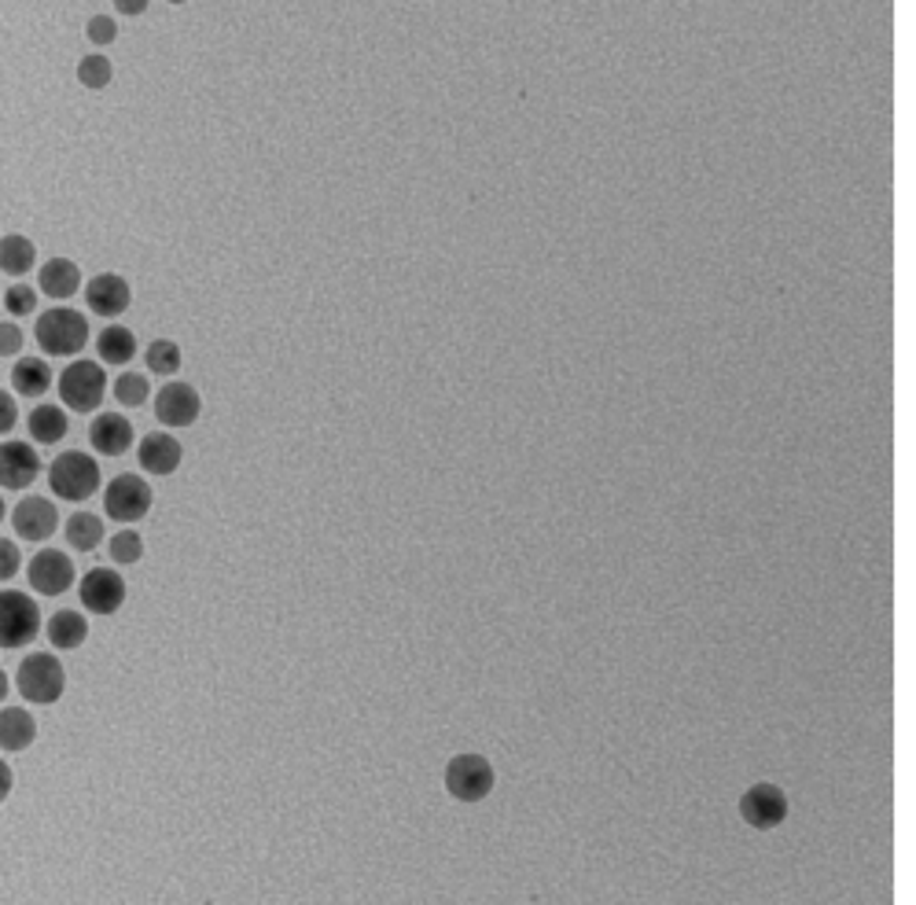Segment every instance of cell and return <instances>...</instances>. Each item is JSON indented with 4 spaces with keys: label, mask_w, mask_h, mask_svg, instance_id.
Returning a JSON list of instances; mask_svg holds the SVG:
<instances>
[{
    "label": "cell",
    "mask_w": 916,
    "mask_h": 905,
    "mask_svg": "<svg viewBox=\"0 0 916 905\" xmlns=\"http://www.w3.org/2000/svg\"><path fill=\"white\" fill-rule=\"evenodd\" d=\"M15 685H19V692H23L30 703H41V707H48V703H56L63 696V685H67V678H63V667H59L56 656H48V651H37V656H26L23 659Z\"/></svg>",
    "instance_id": "obj_4"
},
{
    "label": "cell",
    "mask_w": 916,
    "mask_h": 905,
    "mask_svg": "<svg viewBox=\"0 0 916 905\" xmlns=\"http://www.w3.org/2000/svg\"><path fill=\"white\" fill-rule=\"evenodd\" d=\"M152 509V487L141 476H119L103 493V512L119 523H136Z\"/></svg>",
    "instance_id": "obj_7"
},
{
    "label": "cell",
    "mask_w": 916,
    "mask_h": 905,
    "mask_svg": "<svg viewBox=\"0 0 916 905\" xmlns=\"http://www.w3.org/2000/svg\"><path fill=\"white\" fill-rule=\"evenodd\" d=\"M78 596H81V604H86L89 612L114 615L122 607V600H125V582L114 571H108V567H97V571H89L86 582L78 585Z\"/></svg>",
    "instance_id": "obj_10"
},
{
    "label": "cell",
    "mask_w": 916,
    "mask_h": 905,
    "mask_svg": "<svg viewBox=\"0 0 916 905\" xmlns=\"http://www.w3.org/2000/svg\"><path fill=\"white\" fill-rule=\"evenodd\" d=\"M8 792H12V770H8V766L0 762V803L8 798Z\"/></svg>",
    "instance_id": "obj_34"
},
{
    "label": "cell",
    "mask_w": 916,
    "mask_h": 905,
    "mask_svg": "<svg viewBox=\"0 0 916 905\" xmlns=\"http://www.w3.org/2000/svg\"><path fill=\"white\" fill-rule=\"evenodd\" d=\"M89 442L103 457H119L133 446V424L122 413H100L89 427Z\"/></svg>",
    "instance_id": "obj_15"
},
{
    "label": "cell",
    "mask_w": 916,
    "mask_h": 905,
    "mask_svg": "<svg viewBox=\"0 0 916 905\" xmlns=\"http://www.w3.org/2000/svg\"><path fill=\"white\" fill-rule=\"evenodd\" d=\"M141 465L152 476H174L181 465V442L170 435H147L141 442Z\"/></svg>",
    "instance_id": "obj_16"
},
{
    "label": "cell",
    "mask_w": 916,
    "mask_h": 905,
    "mask_svg": "<svg viewBox=\"0 0 916 905\" xmlns=\"http://www.w3.org/2000/svg\"><path fill=\"white\" fill-rule=\"evenodd\" d=\"M155 416L166 427H188L199 416V394L188 383H166L155 398Z\"/></svg>",
    "instance_id": "obj_12"
},
{
    "label": "cell",
    "mask_w": 916,
    "mask_h": 905,
    "mask_svg": "<svg viewBox=\"0 0 916 905\" xmlns=\"http://www.w3.org/2000/svg\"><path fill=\"white\" fill-rule=\"evenodd\" d=\"M4 306H8V313H15V317H26V313H34V306H37V294H34V288H26V283H15V288H8V294H4Z\"/></svg>",
    "instance_id": "obj_29"
},
{
    "label": "cell",
    "mask_w": 916,
    "mask_h": 905,
    "mask_svg": "<svg viewBox=\"0 0 916 905\" xmlns=\"http://www.w3.org/2000/svg\"><path fill=\"white\" fill-rule=\"evenodd\" d=\"M97 350H100V357L108 365H125L136 354V339H133L130 328H122V324H111V328L100 332Z\"/></svg>",
    "instance_id": "obj_21"
},
{
    "label": "cell",
    "mask_w": 916,
    "mask_h": 905,
    "mask_svg": "<svg viewBox=\"0 0 916 905\" xmlns=\"http://www.w3.org/2000/svg\"><path fill=\"white\" fill-rule=\"evenodd\" d=\"M147 368L159 376H174L177 368H181V350H177V343L170 339H155L147 346Z\"/></svg>",
    "instance_id": "obj_25"
},
{
    "label": "cell",
    "mask_w": 916,
    "mask_h": 905,
    "mask_svg": "<svg viewBox=\"0 0 916 905\" xmlns=\"http://www.w3.org/2000/svg\"><path fill=\"white\" fill-rule=\"evenodd\" d=\"M37 343L52 357L78 354L89 343V324L78 310H48L37 317Z\"/></svg>",
    "instance_id": "obj_2"
},
{
    "label": "cell",
    "mask_w": 916,
    "mask_h": 905,
    "mask_svg": "<svg viewBox=\"0 0 916 905\" xmlns=\"http://www.w3.org/2000/svg\"><path fill=\"white\" fill-rule=\"evenodd\" d=\"M114 398H119V405H144L147 402V380L144 376H136V372H125L119 376V383H114Z\"/></svg>",
    "instance_id": "obj_26"
},
{
    "label": "cell",
    "mask_w": 916,
    "mask_h": 905,
    "mask_svg": "<svg viewBox=\"0 0 916 905\" xmlns=\"http://www.w3.org/2000/svg\"><path fill=\"white\" fill-rule=\"evenodd\" d=\"M86 299L100 317H119V313L133 302V291H130V283L122 277H114V272H100V277H92V283L86 288Z\"/></svg>",
    "instance_id": "obj_14"
},
{
    "label": "cell",
    "mask_w": 916,
    "mask_h": 905,
    "mask_svg": "<svg viewBox=\"0 0 916 905\" xmlns=\"http://www.w3.org/2000/svg\"><path fill=\"white\" fill-rule=\"evenodd\" d=\"M78 81L89 89H103L111 81V63L108 56H86L78 63Z\"/></svg>",
    "instance_id": "obj_27"
},
{
    "label": "cell",
    "mask_w": 916,
    "mask_h": 905,
    "mask_svg": "<svg viewBox=\"0 0 916 905\" xmlns=\"http://www.w3.org/2000/svg\"><path fill=\"white\" fill-rule=\"evenodd\" d=\"M12 523H15V534H19V538H26V541H45V538H52V534H56L59 512H56V504L45 501V498H23V501L15 504Z\"/></svg>",
    "instance_id": "obj_11"
},
{
    "label": "cell",
    "mask_w": 916,
    "mask_h": 905,
    "mask_svg": "<svg viewBox=\"0 0 916 905\" xmlns=\"http://www.w3.org/2000/svg\"><path fill=\"white\" fill-rule=\"evenodd\" d=\"M30 582H34V589H37L41 596H59V593H67V589L74 585V563H70V556L59 552V549L37 552L34 560H30Z\"/></svg>",
    "instance_id": "obj_9"
},
{
    "label": "cell",
    "mask_w": 916,
    "mask_h": 905,
    "mask_svg": "<svg viewBox=\"0 0 916 905\" xmlns=\"http://www.w3.org/2000/svg\"><path fill=\"white\" fill-rule=\"evenodd\" d=\"M78 288H81V272H78L74 261L52 258V261L41 266V291H45L48 299H70Z\"/></svg>",
    "instance_id": "obj_18"
},
{
    "label": "cell",
    "mask_w": 916,
    "mask_h": 905,
    "mask_svg": "<svg viewBox=\"0 0 916 905\" xmlns=\"http://www.w3.org/2000/svg\"><path fill=\"white\" fill-rule=\"evenodd\" d=\"M8 696V678H4V670H0V700Z\"/></svg>",
    "instance_id": "obj_36"
},
{
    "label": "cell",
    "mask_w": 916,
    "mask_h": 905,
    "mask_svg": "<svg viewBox=\"0 0 916 905\" xmlns=\"http://www.w3.org/2000/svg\"><path fill=\"white\" fill-rule=\"evenodd\" d=\"M34 244L26 236H4L0 239V269L12 272V277H23V272L34 266Z\"/></svg>",
    "instance_id": "obj_23"
},
{
    "label": "cell",
    "mask_w": 916,
    "mask_h": 905,
    "mask_svg": "<svg viewBox=\"0 0 916 905\" xmlns=\"http://www.w3.org/2000/svg\"><path fill=\"white\" fill-rule=\"evenodd\" d=\"M144 556V541L136 530H122L111 538V560L114 563H136Z\"/></svg>",
    "instance_id": "obj_28"
},
{
    "label": "cell",
    "mask_w": 916,
    "mask_h": 905,
    "mask_svg": "<svg viewBox=\"0 0 916 905\" xmlns=\"http://www.w3.org/2000/svg\"><path fill=\"white\" fill-rule=\"evenodd\" d=\"M114 34H119V30H114V23L108 15H97L89 23V37L97 41V45H108V41H114Z\"/></svg>",
    "instance_id": "obj_32"
},
{
    "label": "cell",
    "mask_w": 916,
    "mask_h": 905,
    "mask_svg": "<svg viewBox=\"0 0 916 905\" xmlns=\"http://www.w3.org/2000/svg\"><path fill=\"white\" fill-rule=\"evenodd\" d=\"M30 435H34L41 446H52V442H59L63 435H67V416H63V409L37 405L34 413H30Z\"/></svg>",
    "instance_id": "obj_22"
},
{
    "label": "cell",
    "mask_w": 916,
    "mask_h": 905,
    "mask_svg": "<svg viewBox=\"0 0 916 905\" xmlns=\"http://www.w3.org/2000/svg\"><path fill=\"white\" fill-rule=\"evenodd\" d=\"M740 814L744 820L751 828H777V825H784V817H787V795H784V787H777V784H751L744 792L740 798Z\"/></svg>",
    "instance_id": "obj_8"
},
{
    "label": "cell",
    "mask_w": 916,
    "mask_h": 905,
    "mask_svg": "<svg viewBox=\"0 0 916 905\" xmlns=\"http://www.w3.org/2000/svg\"><path fill=\"white\" fill-rule=\"evenodd\" d=\"M19 346H23V332H19V324H0V354H19Z\"/></svg>",
    "instance_id": "obj_31"
},
{
    "label": "cell",
    "mask_w": 916,
    "mask_h": 905,
    "mask_svg": "<svg viewBox=\"0 0 916 905\" xmlns=\"http://www.w3.org/2000/svg\"><path fill=\"white\" fill-rule=\"evenodd\" d=\"M37 479V452L26 442H4L0 446V487L26 490Z\"/></svg>",
    "instance_id": "obj_13"
},
{
    "label": "cell",
    "mask_w": 916,
    "mask_h": 905,
    "mask_svg": "<svg viewBox=\"0 0 916 905\" xmlns=\"http://www.w3.org/2000/svg\"><path fill=\"white\" fill-rule=\"evenodd\" d=\"M48 487H52V493H59L63 501H86L100 487V465L92 457H86V452L70 449L52 460Z\"/></svg>",
    "instance_id": "obj_1"
},
{
    "label": "cell",
    "mask_w": 916,
    "mask_h": 905,
    "mask_svg": "<svg viewBox=\"0 0 916 905\" xmlns=\"http://www.w3.org/2000/svg\"><path fill=\"white\" fill-rule=\"evenodd\" d=\"M67 541H70L78 552L97 549V545L103 541V523L97 519V515H89V512L70 515V519H67Z\"/></svg>",
    "instance_id": "obj_24"
},
{
    "label": "cell",
    "mask_w": 916,
    "mask_h": 905,
    "mask_svg": "<svg viewBox=\"0 0 916 905\" xmlns=\"http://www.w3.org/2000/svg\"><path fill=\"white\" fill-rule=\"evenodd\" d=\"M103 391H108V376L97 361H74L67 372L59 376V394L63 402L78 413H92L103 402Z\"/></svg>",
    "instance_id": "obj_6"
},
{
    "label": "cell",
    "mask_w": 916,
    "mask_h": 905,
    "mask_svg": "<svg viewBox=\"0 0 916 905\" xmlns=\"http://www.w3.org/2000/svg\"><path fill=\"white\" fill-rule=\"evenodd\" d=\"M12 387L26 398L45 394L52 387V368L41 357H19V365L12 368Z\"/></svg>",
    "instance_id": "obj_20"
},
{
    "label": "cell",
    "mask_w": 916,
    "mask_h": 905,
    "mask_svg": "<svg viewBox=\"0 0 916 905\" xmlns=\"http://www.w3.org/2000/svg\"><path fill=\"white\" fill-rule=\"evenodd\" d=\"M0 519H4V501H0Z\"/></svg>",
    "instance_id": "obj_37"
},
{
    "label": "cell",
    "mask_w": 916,
    "mask_h": 905,
    "mask_svg": "<svg viewBox=\"0 0 916 905\" xmlns=\"http://www.w3.org/2000/svg\"><path fill=\"white\" fill-rule=\"evenodd\" d=\"M45 634L52 640V648L74 651V648H81V640L89 637V623H86V615H78V612H56L48 618Z\"/></svg>",
    "instance_id": "obj_19"
},
{
    "label": "cell",
    "mask_w": 916,
    "mask_h": 905,
    "mask_svg": "<svg viewBox=\"0 0 916 905\" xmlns=\"http://www.w3.org/2000/svg\"><path fill=\"white\" fill-rule=\"evenodd\" d=\"M37 736V725L30 718V711L23 707H8L0 711V747L4 751H26Z\"/></svg>",
    "instance_id": "obj_17"
},
{
    "label": "cell",
    "mask_w": 916,
    "mask_h": 905,
    "mask_svg": "<svg viewBox=\"0 0 916 905\" xmlns=\"http://www.w3.org/2000/svg\"><path fill=\"white\" fill-rule=\"evenodd\" d=\"M446 787L460 803H479L493 792V766L482 755H457L446 766Z\"/></svg>",
    "instance_id": "obj_5"
},
{
    "label": "cell",
    "mask_w": 916,
    "mask_h": 905,
    "mask_svg": "<svg viewBox=\"0 0 916 905\" xmlns=\"http://www.w3.org/2000/svg\"><path fill=\"white\" fill-rule=\"evenodd\" d=\"M15 420H19V409H15V402H12V398H8V391H0V435H4V431H12V427H15Z\"/></svg>",
    "instance_id": "obj_33"
},
{
    "label": "cell",
    "mask_w": 916,
    "mask_h": 905,
    "mask_svg": "<svg viewBox=\"0 0 916 905\" xmlns=\"http://www.w3.org/2000/svg\"><path fill=\"white\" fill-rule=\"evenodd\" d=\"M41 629L37 604L30 593L19 589H4L0 593V648H23L26 640H34Z\"/></svg>",
    "instance_id": "obj_3"
},
{
    "label": "cell",
    "mask_w": 916,
    "mask_h": 905,
    "mask_svg": "<svg viewBox=\"0 0 916 905\" xmlns=\"http://www.w3.org/2000/svg\"><path fill=\"white\" fill-rule=\"evenodd\" d=\"M19 567H23V556H19V549L8 538H0V582H8Z\"/></svg>",
    "instance_id": "obj_30"
},
{
    "label": "cell",
    "mask_w": 916,
    "mask_h": 905,
    "mask_svg": "<svg viewBox=\"0 0 916 905\" xmlns=\"http://www.w3.org/2000/svg\"><path fill=\"white\" fill-rule=\"evenodd\" d=\"M119 8H122L125 15H136V12H144V4H141V0H130V4H125V0H122Z\"/></svg>",
    "instance_id": "obj_35"
}]
</instances>
